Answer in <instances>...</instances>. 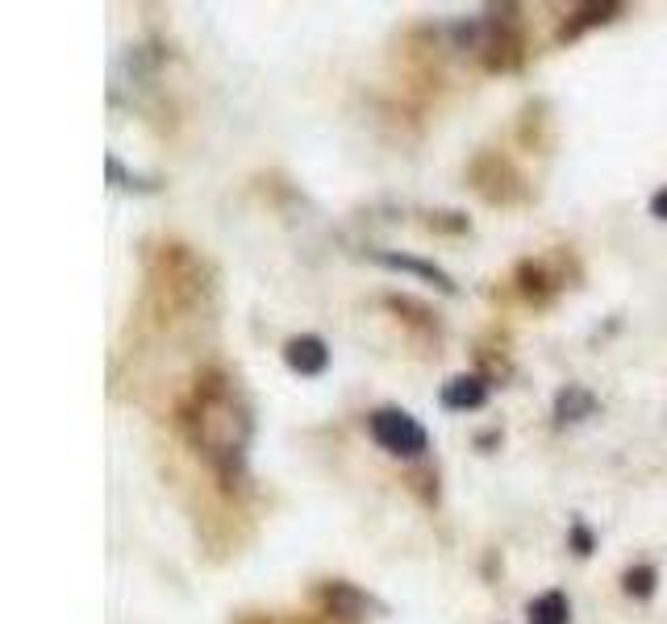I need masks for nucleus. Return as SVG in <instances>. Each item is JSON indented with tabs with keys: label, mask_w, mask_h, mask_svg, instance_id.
<instances>
[{
	"label": "nucleus",
	"mask_w": 667,
	"mask_h": 624,
	"mask_svg": "<svg viewBox=\"0 0 667 624\" xmlns=\"http://www.w3.org/2000/svg\"><path fill=\"white\" fill-rule=\"evenodd\" d=\"M367 433H372V441L380 450L397 454V458H422L429 445L426 429L405 408H376V413L367 416Z\"/></svg>",
	"instance_id": "f257e3e1"
},
{
	"label": "nucleus",
	"mask_w": 667,
	"mask_h": 624,
	"mask_svg": "<svg viewBox=\"0 0 667 624\" xmlns=\"http://www.w3.org/2000/svg\"><path fill=\"white\" fill-rule=\"evenodd\" d=\"M284 363L301 379H317L330 367V350H326V342L317 333H301V338H288L284 342Z\"/></svg>",
	"instance_id": "f03ea898"
},
{
	"label": "nucleus",
	"mask_w": 667,
	"mask_h": 624,
	"mask_svg": "<svg viewBox=\"0 0 667 624\" xmlns=\"http://www.w3.org/2000/svg\"><path fill=\"white\" fill-rule=\"evenodd\" d=\"M438 400H442L447 413H476V408L488 404V383L480 375H454V379L442 383Z\"/></svg>",
	"instance_id": "7ed1b4c3"
},
{
	"label": "nucleus",
	"mask_w": 667,
	"mask_h": 624,
	"mask_svg": "<svg viewBox=\"0 0 667 624\" xmlns=\"http://www.w3.org/2000/svg\"><path fill=\"white\" fill-rule=\"evenodd\" d=\"M376 262L380 267H388V271H405V276H417L426 279V283H434L438 292H447V296H454V279L438 267V262H426V258H413V255H397V250H376Z\"/></svg>",
	"instance_id": "20e7f679"
},
{
	"label": "nucleus",
	"mask_w": 667,
	"mask_h": 624,
	"mask_svg": "<svg viewBox=\"0 0 667 624\" xmlns=\"http://www.w3.org/2000/svg\"><path fill=\"white\" fill-rule=\"evenodd\" d=\"M322 603L330 608L333 616H351V621H359L372 608V600L363 591H355V587H347V583H326L322 587Z\"/></svg>",
	"instance_id": "39448f33"
},
{
	"label": "nucleus",
	"mask_w": 667,
	"mask_h": 624,
	"mask_svg": "<svg viewBox=\"0 0 667 624\" xmlns=\"http://www.w3.org/2000/svg\"><path fill=\"white\" fill-rule=\"evenodd\" d=\"M596 413V395L584 392L580 383H568L563 392L555 395V420L559 425H575V420H584V416Z\"/></svg>",
	"instance_id": "423d86ee"
},
{
	"label": "nucleus",
	"mask_w": 667,
	"mask_h": 624,
	"mask_svg": "<svg viewBox=\"0 0 667 624\" xmlns=\"http://www.w3.org/2000/svg\"><path fill=\"white\" fill-rule=\"evenodd\" d=\"M568 616H572V603L563 591H543L530 603V624H568Z\"/></svg>",
	"instance_id": "0eeeda50"
},
{
	"label": "nucleus",
	"mask_w": 667,
	"mask_h": 624,
	"mask_svg": "<svg viewBox=\"0 0 667 624\" xmlns=\"http://www.w3.org/2000/svg\"><path fill=\"white\" fill-rule=\"evenodd\" d=\"M655 566H630L626 575H621V587H626V596H634V600H651L655 596Z\"/></svg>",
	"instance_id": "6e6552de"
},
{
	"label": "nucleus",
	"mask_w": 667,
	"mask_h": 624,
	"mask_svg": "<svg viewBox=\"0 0 667 624\" xmlns=\"http://www.w3.org/2000/svg\"><path fill=\"white\" fill-rule=\"evenodd\" d=\"M609 13H621V4H589V9H580V22L563 25V38H575L584 25L593 22H609Z\"/></svg>",
	"instance_id": "1a4fd4ad"
},
{
	"label": "nucleus",
	"mask_w": 667,
	"mask_h": 624,
	"mask_svg": "<svg viewBox=\"0 0 667 624\" xmlns=\"http://www.w3.org/2000/svg\"><path fill=\"white\" fill-rule=\"evenodd\" d=\"M572 546H575V554H580V558L593 554V533H589V525H584V521H575V525H572Z\"/></svg>",
	"instance_id": "9d476101"
},
{
	"label": "nucleus",
	"mask_w": 667,
	"mask_h": 624,
	"mask_svg": "<svg viewBox=\"0 0 667 624\" xmlns=\"http://www.w3.org/2000/svg\"><path fill=\"white\" fill-rule=\"evenodd\" d=\"M109 180H113L118 187H143L138 184V175H125V167H121L118 155H109Z\"/></svg>",
	"instance_id": "9b49d317"
},
{
	"label": "nucleus",
	"mask_w": 667,
	"mask_h": 624,
	"mask_svg": "<svg viewBox=\"0 0 667 624\" xmlns=\"http://www.w3.org/2000/svg\"><path fill=\"white\" fill-rule=\"evenodd\" d=\"M651 217H659V221H667V187H659V192L651 196Z\"/></svg>",
	"instance_id": "f8f14e48"
}]
</instances>
